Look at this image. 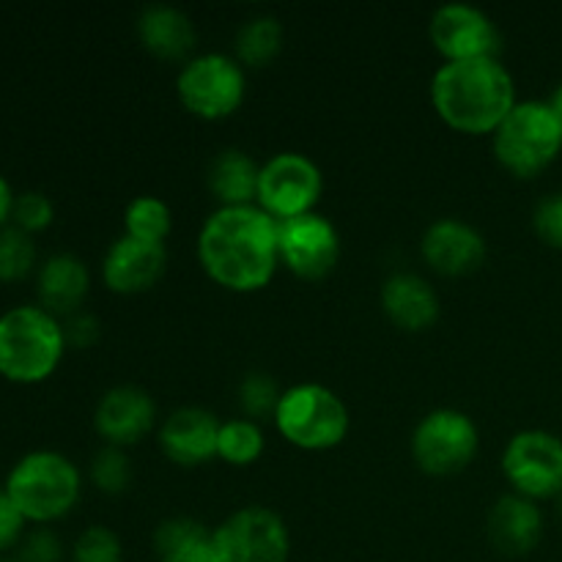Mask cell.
Segmentation results:
<instances>
[{
  "label": "cell",
  "instance_id": "obj_1",
  "mask_svg": "<svg viewBox=\"0 0 562 562\" xmlns=\"http://www.w3.org/2000/svg\"><path fill=\"white\" fill-rule=\"evenodd\" d=\"M206 278L231 294H258L280 269L278 223L258 206H217L198 231Z\"/></svg>",
  "mask_w": 562,
  "mask_h": 562
},
{
  "label": "cell",
  "instance_id": "obj_2",
  "mask_svg": "<svg viewBox=\"0 0 562 562\" xmlns=\"http://www.w3.org/2000/svg\"><path fill=\"white\" fill-rule=\"evenodd\" d=\"M428 97L445 126L470 137H492L519 102L514 75L499 58L442 64Z\"/></svg>",
  "mask_w": 562,
  "mask_h": 562
},
{
  "label": "cell",
  "instance_id": "obj_3",
  "mask_svg": "<svg viewBox=\"0 0 562 562\" xmlns=\"http://www.w3.org/2000/svg\"><path fill=\"white\" fill-rule=\"evenodd\" d=\"M64 322L38 302L0 313V379L36 387L58 373L66 357Z\"/></svg>",
  "mask_w": 562,
  "mask_h": 562
},
{
  "label": "cell",
  "instance_id": "obj_4",
  "mask_svg": "<svg viewBox=\"0 0 562 562\" xmlns=\"http://www.w3.org/2000/svg\"><path fill=\"white\" fill-rule=\"evenodd\" d=\"M3 492L20 508L27 525L53 527L80 503L82 472L60 450L38 448L14 461L5 475Z\"/></svg>",
  "mask_w": 562,
  "mask_h": 562
},
{
  "label": "cell",
  "instance_id": "obj_5",
  "mask_svg": "<svg viewBox=\"0 0 562 562\" xmlns=\"http://www.w3.org/2000/svg\"><path fill=\"white\" fill-rule=\"evenodd\" d=\"M274 431L296 450L327 453L349 439V404L333 387L318 382H300L283 390L272 417Z\"/></svg>",
  "mask_w": 562,
  "mask_h": 562
},
{
  "label": "cell",
  "instance_id": "obj_6",
  "mask_svg": "<svg viewBox=\"0 0 562 562\" xmlns=\"http://www.w3.org/2000/svg\"><path fill=\"white\" fill-rule=\"evenodd\" d=\"M492 151L516 179H536L552 168L562 154V124L549 99H519L492 135Z\"/></svg>",
  "mask_w": 562,
  "mask_h": 562
},
{
  "label": "cell",
  "instance_id": "obj_7",
  "mask_svg": "<svg viewBox=\"0 0 562 562\" xmlns=\"http://www.w3.org/2000/svg\"><path fill=\"white\" fill-rule=\"evenodd\" d=\"M247 97V69L228 53H198L179 66L176 99L201 121L236 115Z\"/></svg>",
  "mask_w": 562,
  "mask_h": 562
},
{
  "label": "cell",
  "instance_id": "obj_8",
  "mask_svg": "<svg viewBox=\"0 0 562 562\" xmlns=\"http://www.w3.org/2000/svg\"><path fill=\"white\" fill-rule=\"evenodd\" d=\"M412 461L431 477L464 472L481 450V428L467 412L439 406L417 420L409 439Z\"/></svg>",
  "mask_w": 562,
  "mask_h": 562
},
{
  "label": "cell",
  "instance_id": "obj_9",
  "mask_svg": "<svg viewBox=\"0 0 562 562\" xmlns=\"http://www.w3.org/2000/svg\"><path fill=\"white\" fill-rule=\"evenodd\" d=\"M499 472L510 492L532 503H547L562 494V437L547 428H525L508 439Z\"/></svg>",
  "mask_w": 562,
  "mask_h": 562
},
{
  "label": "cell",
  "instance_id": "obj_10",
  "mask_svg": "<svg viewBox=\"0 0 562 562\" xmlns=\"http://www.w3.org/2000/svg\"><path fill=\"white\" fill-rule=\"evenodd\" d=\"M324 195V173L307 154L278 151L261 162L256 206L274 223L316 212Z\"/></svg>",
  "mask_w": 562,
  "mask_h": 562
},
{
  "label": "cell",
  "instance_id": "obj_11",
  "mask_svg": "<svg viewBox=\"0 0 562 562\" xmlns=\"http://www.w3.org/2000/svg\"><path fill=\"white\" fill-rule=\"evenodd\" d=\"M217 562H289L291 532L283 516L267 505H245L212 530Z\"/></svg>",
  "mask_w": 562,
  "mask_h": 562
},
{
  "label": "cell",
  "instance_id": "obj_12",
  "mask_svg": "<svg viewBox=\"0 0 562 562\" xmlns=\"http://www.w3.org/2000/svg\"><path fill=\"white\" fill-rule=\"evenodd\" d=\"M428 42L442 64L499 58L505 36L494 16L472 3H445L428 20Z\"/></svg>",
  "mask_w": 562,
  "mask_h": 562
},
{
  "label": "cell",
  "instance_id": "obj_13",
  "mask_svg": "<svg viewBox=\"0 0 562 562\" xmlns=\"http://www.w3.org/2000/svg\"><path fill=\"white\" fill-rule=\"evenodd\" d=\"M278 250L280 267L305 283H318L335 272L344 245L333 220L322 212H311L278 223Z\"/></svg>",
  "mask_w": 562,
  "mask_h": 562
},
{
  "label": "cell",
  "instance_id": "obj_14",
  "mask_svg": "<svg viewBox=\"0 0 562 562\" xmlns=\"http://www.w3.org/2000/svg\"><path fill=\"white\" fill-rule=\"evenodd\" d=\"M157 428V401L146 387L115 384L93 406V431L110 448L130 450Z\"/></svg>",
  "mask_w": 562,
  "mask_h": 562
},
{
  "label": "cell",
  "instance_id": "obj_15",
  "mask_svg": "<svg viewBox=\"0 0 562 562\" xmlns=\"http://www.w3.org/2000/svg\"><path fill=\"white\" fill-rule=\"evenodd\" d=\"M420 258L442 278H464L477 272L488 258V241L461 217H439L420 236Z\"/></svg>",
  "mask_w": 562,
  "mask_h": 562
},
{
  "label": "cell",
  "instance_id": "obj_16",
  "mask_svg": "<svg viewBox=\"0 0 562 562\" xmlns=\"http://www.w3.org/2000/svg\"><path fill=\"white\" fill-rule=\"evenodd\" d=\"M223 420L203 406H179L157 428L165 459L184 470L206 467L217 459V437Z\"/></svg>",
  "mask_w": 562,
  "mask_h": 562
},
{
  "label": "cell",
  "instance_id": "obj_17",
  "mask_svg": "<svg viewBox=\"0 0 562 562\" xmlns=\"http://www.w3.org/2000/svg\"><path fill=\"white\" fill-rule=\"evenodd\" d=\"M165 269H168V247L148 245L126 234H121L104 250L102 263H99L104 289L119 296L146 294L162 280Z\"/></svg>",
  "mask_w": 562,
  "mask_h": 562
},
{
  "label": "cell",
  "instance_id": "obj_18",
  "mask_svg": "<svg viewBox=\"0 0 562 562\" xmlns=\"http://www.w3.org/2000/svg\"><path fill=\"white\" fill-rule=\"evenodd\" d=\"M379 305L387 322L404 333H428L442 316L437 289L417 272L387 274L379 291Z\"/></svg>",
  "mask_w": 562,
  "mask_h": 562
},
{
  "label": "cell",
  "instance_id": "obj_19",
  "mask_svg": "<svg viewBox=\"0 0 562 562\" xmlns=\"http://www.w3.org/2000/svg\"><path fill=\"white\" fill-rule=\"evenodd\" d=\"M543 530H547V521H543L541 503L508 492L494 499L488 508L486 536L505 558H525L536 552L538 543L543 541Z\"/></svg>",
  "mask_w": 562,
  "mask_h": 562
},
{
  "label": "cell",
  "instance_id": "obj_20",
  "mask_svg": "<svg viewBox=\"0 0 562 562\" xmlns=\"http://www.w3.org/2000/svg\"><path fill=\"white\" fill-rule=\"evenodd\" d=\"M135 33L140 47L157 60L181 66L198 55V27L179 5H143L135 20Z\"/></svg>",
  "mask_w": 562,
  "mask_h": 562
},
{
  "label": "cell",
  "instance_id": "obj_21",
  "mask_svg": "<svg viewBox=\"0 0 562 562\" xmlns=\"http://www.w3.org/2000/svg\"><path fill=\"white\" fill-rule=\"evenodd\" d=\"M91 294V269L75 252H53L36 269L38 305L64 322L71 313L82 311Z\"/></svg>",
  "mask_w": 562,
  "mask_h": 562
},
{
  "label": "cell",
  "instance_id": "obj_22",
  "mask_svg": "<svg viewBox=\"0 0 562 562\" xmlns=\"http://www.w3.org/2000/svg\"><path fill=\"white\" fill-rule=\"evenodd\" d=\"M261 162L241 148H225L206 170V187L217 206H256Z\"/></svg>",
  "mask_w": 562,
  "mask_h": 562
},
{
  "label": "cell",
  "instance_id": "obj_23",
  "mask_svg": "<svg viewBox=\"0 0 562 562\" xmlns=\"http://www.w3.org/2000/svg\"><path fill=\"white\" fill-rule=\"evenodd\" d=\"M154 552L159 562H217L212 530L192 516H170L154 530Z\"/></svg>",
  "mask_w": 562,
  "mask_h": 562
},
{
  "label": "cell",
  "instance_id": "obj_24",
  "mask_svg": "<svg viewBox=\"0 0 562 562\" xmlns=\"http://www.w3.org/2000/svg\"><path fill=\"white\" fill-rule=\"evenodd\" d=\"M285 27L280 16L274 14H256L239 25L234 36V58L245 69H263L274 64L278 55L283 53Z\"/></svg>",
  "mask_w": 562,
  "mask_h": 562
},
{
  "label": "cell",
  "instance_id": "obj_25",
  "mask_svg": "<svg viewBox=\"0 0 562 562\" xmlns=\"http://www.w3.org/2000/svg\"><path fill=\"white\" fill-rule=\"evenodd\" d=\"M263 450H267V434L263 426L247 417H231L223 420L217 437V459L225 461L228 467H252L261 461Z\"/></svg>",
  "mask_w": 562,
  "mask_h": 562
},
{
  "label": "cell",
  "instance_id": "obj_26",
  "mask_svg": "<svg viewBox=\"0 0 562 562\" xmlns=\"http://www.w3.org/2000/svg\"><path fill=\"white\" fill-rule=\"evenodd\" d=\"M124 234L148 245H165L173 234V209L159 195H137L124 209Z\"/></svg>",
  "mask_w": 562,
  "mask_h": 562
},
{
  "label": "cell",
  "instance_id": "obj_27",
  "mask_svg": "<svg viewBox=\"0 0 562 562\" xmlns=\"http://www.w3.org/2000/svg\"><path fill=\"white\" fill-rule=\"evenodd\" d=\"M38 269V250L31 234L5 225L0 231V283H22Z\"/></svg>",
  "mask_w": 562,
  "mask_h": 562
},
{
  "label": "cell",
  "instance_id": "obj_28",
  "mask_svg": "<svg viewBox=\"0 0 562 562\" xmlns=\"http://www.w3.org/2000/svg\"><path fill=\"white\" fill-rule=\"evenodd\" d=\"M280 398H283V390H280L278 379L272 373L250 371L241 376L239 387H236V404H239L241 417H247V420H272Z\"/></svg>",
  "mask_w": 562,
  "mask_h": 562
},
{
  "label": "cell",
  "instance_id": "obj_29",
  "mask_svg": "<svg viewBox=\"0 0 562 562\" xmlns=\"http://www.w3.org/2000/svg\"><path fill=\"white\" fill-rule=\"evenodd\" d=\"M132 477H135V467H132L130 453L121 448L102 445L88 464V481L97 492L108 494V497L130 492Z\"/></svg>",
  "mask_w": 562,
  "mask_h": 562
},
{
  "label": "cell",
  "instance_id": "obj_30",
  "mask_svg": "<svg viewBox=\"0 0 562 562\" xmlns=\"http://www.w3.org/2000/svg\"><path fill=\"white\" fill-rule=\"evenodd\" d=\"M53 223H55V203L47 192L42 190L16 192L14 212H11V225H14V228L36 236V234H44Z\"/></svg>",
  "mask_w": 562,
  "mask_h": 562
},
{
  "label": "cell",
  "instance_id": "obj_31",
  "mask_svg": "<svg viewBox=\"0 0 562 562\" xmlns=\"http://www.w3.org/2000/svg\"><path fill=\"white\" fill-rule=\"evenodd\" d=\"M124 560V547L121 538L110 527L91 525L77 536L71 547V562H121Z\"/></svg>",
  "mask_w": 562,
  "mask_h": 562
},
{
  "label": "cell",
  "instance_id": "obj_32",
  "mask_svg": "<svg viewBox=\"0 0 562 562\" xmlns=\"http://www.w3.org/2000/svg\"><path fill=\"white\" fill-rule=\"evenodd\" d=\"M16 562H64V541L53 527H31L20 547L14 549Z\"/></svg>",
  "mask_w": 562,
  "mask_h": 562
},
{
  "label": "cell",
  "instance_id": "obj_33",
  "mask_svg": "<svg viewBox=\"0 0 562 562\" xmlns=\"http://www.w3.org/2000/svg\"><path fill=\"white\" fill-rule=\"evenodd\" d=\"M532 231L552 250H562V192H549L532 212Z\"/></svg>",
  "mask_w": 562,
  "mask_h": 562
},
{
  "label": "cell",
  "instance_id": "obj_34",
  "mask_svg": "<svg viewBox=\"0 0 562 562\" xmlns=\"http://www.w3.org/2000/svg\"><path fill=\"white\" fill-rule=\"evenodd\" d=\"M64 335L69 349H91L102 338V324H99V318L91 311L82 307V311L64 318Z\"/></svg>",
  "mask_w": 562,
  "mask_h": 562
},
{
  "label": "cell",
  "instance_id": "obj_35",
  "mask_svg": "<svg viewBox=\"0 0 562 562\" xmlns=\"http://www.w3.org/2000/svg\"><path fill=\"white\" fill-rule=\"evenodd\" d=\"M27 532L25 516L20 514L9 494L0 488V554H9L11 549L20 547V541Z\"/></svg>",
  "mask_w": 562,
  "mask_h": 562
},
{
  "label": "cell",
  "instance_id": "obj_36",
  "mask_svg": "<svg viewBox=\"0 0 562 562\" xmlns=\"http://www.w3.org/2000/svg\"><path fill=\"white\" fill-rule=\"evenodd\" d=\"M14 201H16V192L14 187L9 184L3 173H0V231L5 225H11V212H14Z\"/></svg>",
  "mask_w": 562,
  "mask_h": 562
},
{
  "label": "cell",
  "instance_id": "obj_37",
  "mask_svg": "<svg viewBox=\"0 0 562 562\" xmlns=\"http://www.w3.org/2000/svg\"><path fill=\"white\" fill-rule=\"evenodd\" d=\"M549 104H552L554 115H558L560 124H562V82H558V88L552 91V97H549Z\"/></svg>",
  "mask_w": 562,
  "mask_h": 562
},
{
  "label": "cell",
  "instance_id": "obj_38",
  "mask_svg": "<svg viewBox=\"0 0 562 562\" xmlns=\"http://www.w3.org/2000/svg\"><path fill=\"white\" fill-rule=\"evenodd\" d=\"M554 503H558V516H560V521H562V494L558 499H554Z\"/></svg>",
  "mask_w": 562,
  "mask_h": 562
},
{
  "label": "cell",
  "instance_id": "obj_39",
  "mask_svg": "<svg viewBox=\"0 0 562 562\" xmlns=\"http://www.w3.org/2000/svg\"><path fill=\"white\" fill-rule=\"evenodd\" d=\"M0 562H16V560L9 558V554H0Z\"/></svg>",
  "mask_w": 562,
  "mask_h": 562
}]
</instances>
